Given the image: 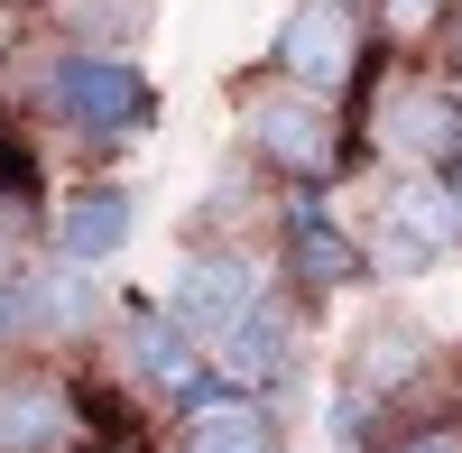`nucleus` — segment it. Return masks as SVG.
Returning a JSON list of instances; mask_svg holds the SVG:
<instances>
[{
  "label": "nucleus",
  "mask_w": 462,
  "mask_h": 453,
  "mask_svg": "<svg viewBox=\"0 0 462 453\" xmlns=\"http://www.w3.org/2000/svg\"><path fill=\"white\" fill-rule=\"evenodd\" d=\"M47 111H56L65 130L130 139V130H148L158 93H148V74L121 65V56H56V65H47Z\"/></svg>",
  "instance_id": "1"
},
{
  "label": "nucleus",
  "mask_w": 462,
  "mask_h": 453,
  "mask_svg": "<svg viewBox=\"0 0 462 453\" xmlns=\"http://www.w3.org/2000/svg\"><path fill=\"white\" fill-rule=\"evenodd\" d=\"M462 241V222H453V195H444V176H398L389 185V204H379L370 222V241H352L370 269H389V278H416V269H435V259Z\"/></svg>",
  "instance_id": "2"
},
{
  "label": "nucleus",
  "mask_w": 462,
  "mask_h": 453,
  "mask_svg": "<svg viewBox=\"0 0 462 453\" xmlns=\"http://www.w3.org/2000/svg\"><path fill=\"white\" fill-rule=\"evenodd\" d=\"M259 296H268V278L250 269L241 250H195V259L176 269V287H167V324H176L195 352H213L222 333L259 306Z\"/></svg>",
  "instance_id": "3"
},
{
  "label": "nucleus",
  "mask_w": 462,
  "mask_h": 453,
  "mask_svg": "<svg viewBox=\"0 0 462 453\" xmlns=\"http://www.w3.org/2000/svg\"><path fill=\"white\" fill-rule=\"evenodd\" d=\"M250 148H259L278 176H296V185L342 176V130H333V111H324L315 93H296V84H278V93L250 102Z\"/></svg>",
  "instance_id": "4"
},
{
  "label": "nucleus",
  "mask_w": 462,
  "mask_h": 453,
  "mask_svg": "<svg viewBox=\"0 0 462 453\" xmlns=\"http://www.w3.org/2000/svg\"><path fill=\"white\" fill-rule=\"evenodd\" d=\"M278 74L296 93H315V102L342 93L361 74V10L352 0H305V10L278 28Z\"/></svg>",
  "instance_id": "5"
},
{
  "label": "nucleus",
  "mask_w": 462,
  "mask_h": 453,
  "mask_svg": "<svg viewBox=\"0 0 462 453\" xmlns=\"http://www.w3.org/2000/svg\"><path fill=\"white\" fill-rule=\"evenodd\" d=\"M176 453H278V417L259 398H231L213 380L185 389V444Z\"/></svg>",
  "instance_id": "6"
},
{
  "label": "nucleus",
  "mask_w": 462,
  "mask_h": 453,
  "mask_svg": "<svg viewBox=\"0 0 462 453\" xmlns=\"http://www.w3.org/2000/svg\"><path fill=\"white\" fill-rule=\"evenodd\" d=\"M130 222H139V204L121 195V185H74V195L56 204V259L65 269H102V259L130 241Z\"/></svg>",
  "instance_id": "7"
},
{
  "label": "nucleus",
  "mask_w": 462,
  "mask_h": 453,
  "mask_svg": "<svg viewBox=\"0 0 462 453\" xmlns=\"http://www.w3.org/2000/svg\"><path fill=\"white\" fill-rule=\"evenodd\" d=\"M287 352H296V333H287V315L259 296V306L231 324L222 343H213V370H204V380L241 398V389H259V380H278V370H287Z\"/></svg>",
  "instance_id": "8"
},
{
  "label": "nucleus",
  "mask_w": 462,
  "mask_h": 453,
  "mask_svg": "<svg viewBox=\"0 0 462 453\" xmlns=\"http://www.w3.org/2000/svg\"><path fill=\"white\" fill-rule=\"evenodd\" d=\"M287 269L315 287V296H333L342 278L361 269V250L324 222V185H296V195H287Z\"/></svg>",
  "instance_id": "9"
},
{
  "label": "nucleus",
  "mask_w": 462,
  "mask_h": 453,
  "mask_svg": "<svg viewBox=\"0 0 462 453\" xmlns=\"http://www.w3.org/2000/svg\"><path fill=\"white\" fill-rule=\"evenodd\" d=\"M93 324V278L65 269V259H47V269L19 278V333H37V343H56V333H84Z\"/></svg>",
  "instance_id": "10"
},
{
  "label": "nucleus",
  "mask_w": 462,
  "mask_h": 453,
  "mask_svg": "<svg viewBox=\"0 0 462 453\" xmlns=\"http://www.w3.org/2000/svg\"><path fill=\"white\" fill-rule=\"evenodd\" d=\"M121 352H130V370H139V380H158V389H176V398L204 380V370H195V343H185V333L167 324V306H130Z\"/></svg>",
  "instance_id": "11"
},
{
  "label": "nucleus",
  "mask_w": 462,
  "mask_h": 453,
  "mask_svg": "<svg viewBox=\"0 0 462 453\" xmlns=\"http://www.w3.org/2000/svg\"><path fill=\"white\" fill-rule=\"evenodd\" d=\"M74 435V407L56 380H19V389H0V453H56Z\"/></svg>",
  "instance_id": "12"
},
{
  "label": "nucleus",
  "mask_w": 462,
  "mask_h": 453,
  "mask_svg": "<svg viewBox=\"0 0 462 453\" xmlns=\"http://www.w3.org/2000/svg\"><path fill=\"white\" fill-rule=\"evenodd\" d=\"M389 148H398V158H416V167H426V158H462V102L407 84L398 111H389Z\"/></svg>",
  "instance_id": "13"
},
{
  "label": "nucleus",
  "mask_w": 462,
  "mask_h": 453,
  "mask_svg": "<svg viewBox=\"0 0 462 453\" xmlns=\"http://www.w3.org/2000/svg\"><path fill=\"white\" fill-rule=\"evenodd\" d=\"M416 361H426V343H416V333H407V324H379V333H370V343L352 352V398H361V407H370V398H389V389L407 380V370H416Z\"/></svg>",
  "instance_id": "14"
},
{
  "label": "nucleus",
  "mask_w": 462,
  "mask_h": 453,
  "mask_svg": "<svg viewBox=\"0 0 462 453\" xmlns=\"http://www.w3.org/2000/svg\"><path fill=\"white\" fill-rule=\"evenodd\" d=\"M435 10H444V0H370V19L389 28V37H426V28H435Z\"/></svg>",
  "instance_id": "15"
},
{
  "label": "nucleus",
  "mask_w": 462,
  "mask_h": 453,
  "mask_svg": "<svg viewBox=\"0 0 462 453\" xmlns=\"http://www.w3.org/2000/svg\"><path fill=\"white\" fill-rule=\"evenodd\" d=\"M398 453H462V426H416L398 435Z\"/></svg>",
  "instance_id": "16"
},
{
  "label": "nucleus",
  "mask_w": 462,
  "mask_h": 453,
  "mask_svg": "<svg viewBox=\"0 0 462 453\" xmlns=\"http://www.w3.org/2000/svg\"><path fill=\"white\" fill-rule=\"evenodd\" d=\"M19 333V278H0V343Z\"/></svg>",
  "instance_id": "17"
},
{
  "label": "nucleus",
  "mask_w": 462,
  "mask_h": 453,
  "mask_svg": "<svg viewBox=\"0 0 462 453\" xmlns=\"http://www.w3.org/2000/svg\"><path fill=\"white\" fill-rule=\"evenodd\" d=\"M453 56H462V10H453Z\"/></svg>",
  "instance_id": "18"
}]
</instances>
